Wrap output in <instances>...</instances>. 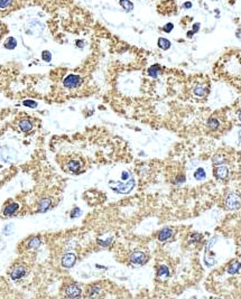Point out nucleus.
I'll list each match as a JSON object with an SVG mask.
<instances>
[{"label": "nucleus", "instance_id": "nucleus-39", "mask_svg": "<svg viewBox=\"0 0 241 299\" xmlns=\"http://www.w3.org/2000/svg\"><path fill=\"white\" fill-rule=\"evenodd\" d=\"M235 35H237V37H238V38H239V39L241 40V29L237 30V34H235Z\"/></svg>", "mask_w": 241, "mask_h": 299}, {"label": "nucleus", "instance_id": "nucleus-16", "mask_svg": "<svg viewBox=\"0 0 241 299\" xmlns=\"http://www.w3.org/2000/svg\"><path fill=\"white\" fill-rule=\"evenodd\" d=\"M16 46H17V40L14 37H8L5 42V47L7 49H14Z\"/></svg>", "mask_w": 241, "mask_h": 299}, {"label": "nucleus", "instance_id": "nucleus-15", "mask_svg": "<svg viewBox=\"0 0 241 299\" xmlns=\"http://www.w3.org/2000/svg\"><path fill=\"white\" fill-rule=\"evenodd\" d=\"M193 92H194V94L196 95V96L202 98V96H204V95L207 93V90H206V88L203 86L202 84H198V85H196V86L194 88Z\"/></svg>", "mask_w": 241, "mask_h": 299}, {"label": "nucleus", "instance_id": "nucleus-2", "mask_svg": "<svg viewBox=\"0 0 241 299\" xmlns=\"http://www.w3.org/2000/svg\"><path fill=\"white\" fill-rule=\"evenodd\" d=\"M133 187H135V182H133V179H130L129 182H127V183L118 182L117 186H116V187H112V190H115V192H117V193H121V194L124 193V194H127V193H129Z\"/></svg>", "mask_w": 241, "mask_h": 299}, {"label": "nucleus", "instance_id": "nucleus-18", "mask_svg": "<svg viewBox=\"0 0 241 299\" xmlns=\"http://www.w3.org/2000/svg\"><path fill=\"white\" fill-rule=\"evenodd\" d=\"M157 44H158V47L161 48V49H164V51H166V49H168L170 47V42L168 39H166V38H159Z\"/></svg>", "mask_w": 241, "mask_h": 299}, {"label": "nucleus", "instance_id": "nucleus-42", "mask_svg": "<svg viewBox=\"0 0 241 299\" xmlns=\"http://www.w3.org/2000/svg\"><path fill=\"white\" fill-rule=\"evenodd\" d=\"M239 120H240V121H241V111H240V112H239Z\"/></svg>", "mask_w": 241, "mask_h": 299}, {"label": "nucleus", "instance_id": "nucleus-7", "mask_svg": "<svg viewBox=\"0 0 241 299\" xmlns=\"http://www.w3.org/2000/svg\"><path fill=\"white\" fill-rule=\"evenodd\" d=\"M26 276V269L22 266H17L10 272V278L13 280H19Z\"/></svg>", "mask_w": 241, "mask_h": 299}, {"label": "nucleus", "instance_id": "nucleus-6", "mask_svg": "<svg viewBox=\"0 0 241 299\" xmlns=\"http://www.w3.org/2000/svg\"><path fill=\"white\" fill-rule=\"evenodd\" d=\"M146 261V254L141 251H135L130 255V262L133 264H143Z\"/></svg>", "mask_w": 241, "mask_h": 299}, {"label": "nucleus", "instance_id": "nucleus-31", "mask_svg": "<svg viewBox=\"0 0 241 299\" xmlns=\"http://www.w3.org/2000/svg\"><path fill=\"white\" fill-rule=\"evenodd\" d=\"M173 28H174V25H173L172 22H169V24H166V25L164 26L163 30H164L165 33H170V31L173 30Z\"/></svg>", "mask_w": 241, "mask_h": 299}, {"label": "nucleus", "instance_id": "nucleus-10", "mask_svg": "<svg viewBox=\"0 0 241 299\" xmlns=\"http://www.w3.org/2000/svg\"><path fill=\"white\" fill-rule=\"evenodd\" d=\"M173 235V230L169 227H164L163 230L159 231L158 233V240L159 241H166L168 239H170Z\"/></svg>", "mask_w": 241, "mask_h": 299}, {"label": "nucleus", "instance_id": "nucleus-14", "mask_svg": "<svg viewBox=\"0 0 241 299\" xmlns=\"http://www.w3.org/2000/svg\"><path fill=\"white\" fill-rule=\"evenodd\" d=\"M240 268H241V263L239 262V261H233V262L229 266V268H228V273H229V275H235V273L239 272Z\"/></svg>", "mask_w": 241, "mask_h": 299}, {"label": "nucleus", "instance_id": "nucleus-27", "mask_svg": "<svg viewBox=\"0 0 241 299\" xmlns=\"http://www.w3.org/2000/svg\"><path fill=\"white\" fill-rule=\"evenodd\" d=\"M22 104L25 105V107H29L31 109H34V108H37V102H35L34 100H25Z\"/></svg>", "mask_w": 241, "mask_h": 299}, {"label": "nucleus", "instance_id": "nucleus-33", "mask_svg": "<svg viewBox=\"0 0 241 299\" xmlns=\"http://www.w3.org/2000/svg\"><path fill=\"white\" fill-rule=\"evenodd\" d=\"M215 241H217V238H213V239L210 240V242H209V243H207V245H206V251H207V250H210V249L213 247V244L215 243Z\"/></svg>", "mask_w": 241, "mask_h": 299}, {"label": "nucleus", "instance_id": "nucleus-23", "mask_svg": "<svg viewBox=\"0 0 241 299\" xmlns=\"http://www.w3.org/2000/svg\"><path fill=\"white\" fill-rule=\"evenodd\" d=\"M219 121L215 119V118H211V119H209V121H207V125H209V128L212 129V130H217L218 128H219Z\"/></svg>", "mask_w": 241, "mask_h": 299}, {"label": "nucleus", "instance_id": "nucleus-37", "mask_svg": "<svg viewBox=\"0 0 241 299\" xmlns=\"http://www.w3.org/2000/svg\"><path fill=\"white\" fill-rule=\"evenodd\" d=\"M198 28H200V24H195V25H194V28H193V31L196 33L197 30H198Z\"/></svg>", "mask_w": 241, "mask_h": 299}, {"label": "nucleus", "instance_id": "nucleus-28", "mask_svg": "<svg viewBox=\"0 0 241 299\" xmlns=\"http://www.w3.org/2000/svg\"><path fill=\"white\" fill-rule=\"evenodd\" d=\"M42 59L45 62H51L52 61V54L48 51H44L42 53Z\"/></svg>", "mask_w": 241, "mask_h": 299}, {"label": "nucleus", "instance_id": "nucleus-13", "mask_svg": "<svg viewBox=\"0 0 241 299\" xmlns=\"http://www.w3.org/2000/svg\"><path fill=\"white\" fill-rule=\"evenodd\" d=\"M41 243H42V241H41V239H39L38 236H33V238H30L29 240H28V242H27V248L37 249L41 245Z\"/></svg>", "mask_w": 241, "mask_h": 299}, {"label": "nucleus", "instance_id": "nucleus-5", "mask_svg": "<svg viewBox=\"0 0 241 299\" xmlns=\"http://www.w3.org/2000/svg\"><path fill=\"white\" fill-rule=\"evenodd\" d=\"M76 262V255L74 253H66L62 258V266L64 268H72Z\"/></svg>", "mask_w": 241, "mask_h": 299}, {"label": "nucleus", "instance_id": "nucleus-8", "mask_svg": "<svg viewBox=\"0 0 241 299\" xmlns=\"http://www.w3.org/2000/svg\"><path fill=\"white\" fill-rule=\"evenodd\" d=\"M228 174H229V169L226 166H223V165H219L214 168V176L218 178V179H224L228 177Z\"/></svg>", "mask_w": 241, "mask_h": 299}, {"label": "nucleus", "instance_id": "nucleus-1", "mask_svg": "<svg viewBox=\"0 0 241 299\" xmlns=\"http://www.w3.org/2000/svg\"><path fill=\"white\" fill-rule=\"evenodd\" d=\"M226 206L228 210L234 211L241 207V197L237 193H230L226 199Z\"/></svg>", "mask_w": 241, "mask_h": 299}, {"label": "nucleus", "instance_id": "nucleus-4", "mask_svg": "<svg viewBox=\"0 0 241 299\" xmlns=\"http://www.w3.org/2000/svg\"><path fill=\"white\" fill-rule=\"evenodd\" d=\"M65 295L70 298H78L81 296V288L76 284H70L65 288Z\"/></svg>", "mask_w": 241, "mask_h": 299}, {"label": "nucleus", "instance_id": "nucleus-40", "mask_svg": "<svg viewBox=\"0 0 241 299\" xmlns=\"http://www.w3.org/2000/svg\"><path fill=\"white\" fill-rule=\"evenodd\" d=\"M83 44H84V43H83L82 40H80V42L78 40V42H76V45H78V46H80V47H83Z\"/></svg>", "mask_w": 241, "mask_h": 299}, {"label": "nucleus", "instance_id": "nucleus-29", "mask_svg": "<svg viewBox=\"0 0 241 299\" xmlns=\"http://www.w3.org/2000/svg\"><path fill=\"white\" fill-rule=\"evenodd\" d=\"M80 214H81V210L79 208V207H75V208L72 210L71 214H70V216H71V219H75V217H78Z\"/></svg>", "mask_w": 241, "mask_h": 299}, {"label": "nucleus", "instance_id": "nucleus-30", "mask_svg": "<svg viewBox=\"0 0 241 299\" xmlns=\"http://www.w3.org/2000/svg\"><path fill=\"white\" fill-rule=\"evenodd\" d=\"M99 291H100V288L98 286H93V287H91V289L89 291V296L92 297V296H94L95 293H99Z\"/></svg>", "mask_w": 241, "mask_h": 299}, {"label": "nucleus", "instance_id": "nucleus-36", "mask_svg": "<svg viewBox=\"0 0 241 299\" xmlns=\"http://www.w3.org/2000/svg\"><path fill=\"white\" fill-rule=\"evenodd\" d=\"M184 182H185V177L182 175V176H180V177L176 179L175 184H182V183H184Z\"/></svg>", "mask_w": 241, "mask_h": 299}, {"label": "nucleus", "instance_id": "nucleus-21", "mask_svg": "<svg viewBox=\"0 0 241 299\" xmlns=\"http://www.w3.org/2000/svg\"><path fill=\"white\" fill-rule=\"evenodd\" d=\"M120 6L127 11H130L133 9V3L130 0H120Z\"/></svg>", "mask_w": 241, "mask_h": 299}, {"label": "nucleus", "instance_id": "nucleus-41", "mask_svg": "<svg viewBox=\"0 0 241 299\" xmlns=\"http://www.w3.org/2000/svg\"><path fill=\"white\" fill-rule=\"evenodd\" d=\"M239 142L241 144V130L239 131Z\"/></svg>", "mask_w": 241, "mask_h": 299}, {"label": "nucleus", "instance_id": "nucleus-38", "mask_svg": "<svg viewBox=\"0 0 241 299\" xmlns=\"http://www.w3.org/2000/svg\"><path fill=\"white\" fill-rule=\"evenodd\" d=\"M183 7H184V8H191V7H192V3H191V2H185Z\"/></svg>", "mask_w": 241, "mask_h": 299}, {"label": "nucleus", "instance_id": "nucleus-3", "mask_svg": "<svg viewBox=\"0 0 241 299\" xmlns=\"http://www.w3.org/2000/svg\"><path fill=\"white\" fill-rule=\"evenodd\" d=\"M81 83V77L76 74H70L67 75L64 81H63V84L64 86L67 89H74L76 88L78 85H80Z\"/></svg>", "mask_w": 241, "mask_h": 299}, {"label": "nucleus", "instance_id": "nucleus-32", "mask_svg": "<svg viewBox=\"0 0 241 299\" xmlns=\"http://www.w3.org/2000/svg\"><path fill=\"white\" fill-rule=\"evenodd\" d=\"M111 241H112V239H111V238H110V239H108V240H107V241H101V240H98V242H99V243H100V244H101V245H102V247H108V245H109L110 243H111Z\"/></svg>", "mask_w": 241, "mask_h": 299}, {"label": "nucleus", "instance_id": "nucleus-20", "mask_svg": "<svg viewBox=\"0 0 241 299\" xmlns=\"http://www.w3.org/2000/svg\"><path fill=\"white\" fill-rule=\"evenodd\" d=\"M194 177L196 181H203L205 177H206V174H205V170L203 168H197L194 173Z\"/></svg>", "mask_w": 241, "mask_h": 299}, {"label": "nucleus", "instance_id": "nucleus-26", "mask_svg": "<svg viewBox=\"0 0 241 299\" xmlns=\"http://www.w3.org/2000/svg\"><path fill=\"white\" fill-rule=\"evenodd\" d=\"M2 232H3L5 235H10V234L14 232V224H11V223H10V224L6 225L5 227H3Z\"/></svg>", "mask_w": 241, "mask_h": 299}, {"label": "nucleus", "instance_id": "nucleus-19", "mask_svg": "<svg viewBox=\"0 0 241 299\" xmlns=\"http://www.w3.org/2000/svg\"><path fill=\"white\" fill-rule=\"evenodd\" d=\"M159 70H161V66L157 65V64L150 66V67L148 68V74H149V76H152V77H157L158 74H159Z\"/></svg>", "mask_w": 241, "mask_h": 299}, {"label": "nucleus", "instance_id": "nucleus-24", "mask_svg": "<svg viewBox=\"0 0 241 299\" xmlns=\"http://www.w3.org/2000/svg\"><path fill=\"white\" fill-rule=\"evenodd\" d=\"M158 276L161 277V276H168L169 275V270H168V267L166 266H161L159 268H158Z\"/></svg>", "mask_w": 241, "mask_h": 299}, {"label": "nucleus", "instance_id": "nucleus-9", "mask_svg": "<svg viewBox=\"0 0 241 299\" xmlns=\"http://www.w3.org/2000/svg\"><path fill=\"white\" fill-rule=\"evenodd\" d=\"M18 208H19V205L17 204V203H9L3 208V214L6 216H11V215H14L16 212L18 211Z\"/></svg>", "mask_w": 241, "mask_h": 299}, {"label": "nucleus", "instance_id": "nucleus-25", "mask_svg": "<svg viewBox=\"0 0 241 299\" xmlns=\"http://www.w3.org/2000/svg\"><path fill=\"white\" fill-rule=\"evenodd\" d=\"M224 157L223 156H220V155H215L214 157H213V164L215 165V166H218V165H222L223 162H224Z\"/></svg>", "mask_w": 241, "mask_h": 299}, {"label": "nucleus", "instance_id": "nucleus-11", "mask_svg": "<svg viewBox=\"0 0 241 299\" xmlns=\"http://www.w3.org/2000/svg\"><path fill=\"white\" fill-rule=\"evenodd\" d=\"M19 129L24 132H29L33 129V123L28 119H22L19 122Z\"/></svg>", "mask_w": 241, "mask_h": 299}, {"label": "nucleus", "instance_id": "nucleus-12", "mask_svg": "<svg viewBox=\"0 0 241 299\" xmlns=\"http://www.w3.org/2000/svg\"><path fill=\"white\" fill-rule=\"evenodd\" d=\"M52 205V199L51 198H44L38 203V211L39 212H46L50 206Z\"/></svg>", "mask_w": 241, "mask_h": 299}, {"label": "nucleus", "instance_id": "nucleus-35", "mask_svg": "<svg viewBox=\"0 0 241 299\" xmlns=\"http://www.w3.org/2000/svg\"><path fill=\"white\" fill-rule=\"evenodd\" d=\"M201 239H202V236H201L200 234H193V235L191 236V240L190 241H191V242H192V241H200Z\"/></svg>", "mask_w": 241, "mask_h": 299}, {"label": "nucleus", "instance_id": "nucleus-34", "mask_svg": "<svg viewBox=\"0 0 241 299\" xmlns=\"http://www.w3.org/2000/svg\"><path fill=\"white\" fill-rule=\"evenodd\" d=\"M130 178V174L128 173V171H122V174H121V179L122 181H127V179H129Z\"/></svg>", "mask_w": 241, "mask_h": 299}, {"label": "nucleus", "instance_id": "nucleus-17", "mask_svg": "<svg viewBox=\"0 0 241 299\" xmlns=\"http://www.w3.org/2000/svg\"><path fill=\"white\" fill-rule=\"evenodd\" d=\"M81 168V162L79 160H71L68 162V169L73 173H78Z\"/></svg>", "mask_w": 241, "mask_h": 299}, {"label": "nucleus", "instance_id": "nucleus-22", "mask_svg": "<svg viewBox=\"0 0 241 299\" xmlns=\"http://www.w3.org/2000/svg\"><path fill=\"white\" fill-rule=\"evenodd\" d=\"M15 0H0V8H1V11H5L6 9L10 7L13 3H14Z\"/></svg>", "mask_w": 241, "mask_h": 299}]
</instances>
